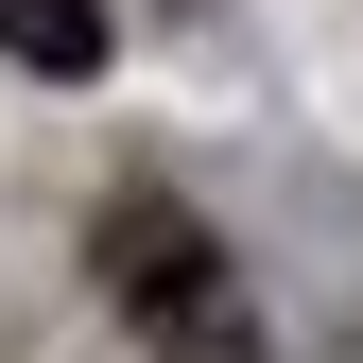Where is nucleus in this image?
Instances as JSON below:
<instances>
[{"label": "nucleus", "mask_w": 363, "mask_h": 363, "mask_svg": "<svg viewBox=\"0 0 363 363\" xmlns=\"http://www.w3.org/2000/svg\"><path fill=\"white\" fill-rule=\"evenodd\" d=\"M104 294L139 311L156 363H259V294H242V259H225L208 208H173V191H121V208H104Z\"/></svg>", "instance_id": "obj_1"}, {"label": "nucleus", "mask_w": 363, "mask_h": 363, "mask_svg": "<svg viewBox=\"0 0 363 363\" xmlns=\"http://www.w3.org/2000/svg\"><path fill=\"white\" fill-rule=\"evenodd\" d=\"M0 52L18 69H104V0H0Z\"/></svg>", "instance_id": "obj_2"}]
</instances>
